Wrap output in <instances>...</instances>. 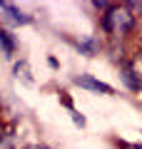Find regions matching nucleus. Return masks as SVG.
Instances as JSON below:
<instances>
[{"label":"nucleus","mask_w":142,"mask_h":149,"mask_svg":"<svg viewBox=\"0 0 142 149\" xmlns=\"http://www.w3.org/2000/svg\"><path fill=\"white\" fill-rule=\"evenodd\" d=\"M3 149H13V139H10V134L3 139Z\"/></svg>","instance_id":"6e6552de"},{"label":"nucleus","mask_w":142,"mask_h":149,"mask_svg":"<svg viewBox=\"0 0 142 149\" xmlns=\"http://www.w3.org/2000/svg\"><path fill=\"white\" fill-rule=\"evenodd\" d=\"M25 149H45V147H40V144H30V147H25Z\"/></svg>","instance_id":"1a4fd4ad"},{"label":"nucleus","mask_w":142,"mask_h":149,"mask_svg":"<svg viewBox=\"0 0 142 149\" xmlns=\"http://www.w3.org/2000/svg\"><path fill=\"white\" fill-rule=\"evenodd\" d=\"M137 149H142V144H137Z\"/></svg>","instance_id":"9d476101"},{"label":"nucleus","mask_w":142,"mask_h":149,"mask_svg":"<svg viewBox=\"0 0 142 149\" xmlns=\"http://www.w3.org/2000/svg\"><path fill=\"white\" fill-rule=\"evenodd\" d=\"M132 25H135V17L127 10L112 8V10L105 13V30L112 32V35H125V32L132 30Z\"/></svg>","instance_id":"f257e3e1"},{"label":"nucleus","mask_w":142,"mask_h":149,"mask_svg":"<svg viewBox=\"0 0 142 149\" xmlns=\"http://www.w3.org/2000/svg\"><path fill=\"white\" fill-rule=\"evenodd\" d=\"M0 10H3V13H8V17H13L15 22H30V17H27L25 13L15 10V8H13L10 3H0Z\"/></svg>","instance_id":"7ed1b4c3"},{"label":"nucleus","mask_w":142,"mask_h":149,"mask_svg":"<svg viewBox=\"0 0 142 149\" xmlns=\"http://www.w3.org/2000/svg\"><path fill=\"white\" fill-rule=\"evenodd\" d=\"M15 74H18V77H20V74H22V80H25L27 85H30V82H32V77H30V74H27V67H25V65H18V67H15Z\"/></svg>","instance_id":"39448f33"},{"label":"nucleus","mask_w":142,"mask_h":149,"mask_svg":"<svg viewBox=\"0 0 142 149\" xmlns=\"http://www.w3.org/2000/svg\"><path fill=\"white\" fill-rule=\"evenodd\" d=\"M75 85L85 87V90H92V92H102V95H112V87L105 85V82L95 80V77H90V74H80V77H75Z\"/></svg>","instance_id":"f03ea898"},{"label":"nucleus","mask_w":142,"mask_h":149,"mask_svg":"<svg viewBox=\"0 0 142 149\" xmlns=\"http://www.w3.org/2000/svg\"><path fill=\"white\" fill-rule=\"evenodd\" d=\"M0 42H3V52H5V57H10L13 50H15V42H13V37H10V32H8V30L0 32Z\"/></svg>","instance_id":"20e7f679"},{"label":"nucleus","mask_w":142,"mask_h":149,"mask_svg":"<svg viewBox=\"0 0 142 149\" xmlns=\"http://www.w3.org/2000/svg\"><path fill=\"white\" fill-rule=\"evenodd\" d=\"M132 74H135L132 70H125V82H127V85L132 87V90H137V87H140V82H137L135 77H132Z\"/></svg>","instance_id":"423d86ee"},{"label":"nucleus","mask_w":142,"mask_h":149,"mask_svg":"<svg viewBox=\"0 0 142 149\" xmlns=\"http://www.w3.org/2000/svg\"><path fill=\"white\" fill-rule=\"evenodd\" d=\"M72 119H75V124H80V127H85V117H80L77 112H72Z\"/></svg>","instance_id":"0eeeda50"}]
</instances>
